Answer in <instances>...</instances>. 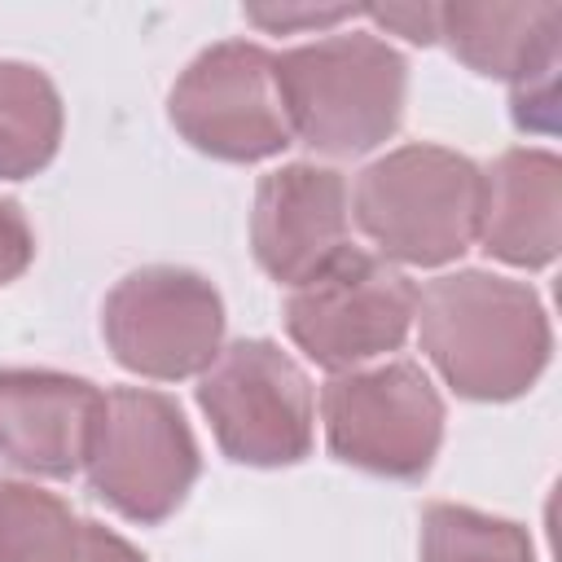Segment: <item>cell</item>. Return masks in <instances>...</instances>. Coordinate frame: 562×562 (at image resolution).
I'll return each instance as SVG.
<instances>
[{
  "label": "cell",
  "mask_w": 562,
  "mask_h": 562,
  "mask_svg": "<svg viewBox=\"0 0 562 562\" xmlns=\"http://www.w3.org/2000/svg\"><path fill=\"white\" fill-rule=\"evenodd\" d=\"M417 334L439 378L474 404L527 395L553 356V329L527 281L457 268L417 290Z\"/></svg>",
  "instance_id": "obj_1"
},
{
  "label": "cell",
  "mask_w": 562,
  "mask_h": 562,
  "mask_svg": "<svg viewBox=\"0 0 562 562\" xmlns=\"http://www.w3.org/2000/svg\"><path fill=\"white\" fill-rule=\"evenodd\" d=\"M277 88L294 140L325 158L386 145L404 119L408 66L373 31H334L277 57Z\"/></svg>",
  "instance_id": "obj_2"
},
{
  "label": "cell",
  "mask_w": 562,
  "mask_h": 562,
  "mask_svg": "<svg viewBox=\"0 0 562 562\" xmlns=\"http://www.w3.org/2000/svg\"><path fill=\"white\" fill-rule=\"evenodd\" d=\"M483 167L448 145H400L373 158L351 189V220L386 263L443 268L479 237Z\"/></svg>",
  "instance_id": "obj_3"
},
{
  "label": "cell",
  "mask_w": 562,
  "mask_h": 562,
  "mask_svg": "<svg viewBox=\"0 0 562 562\" xmlns=\"http://www.w3.org/2000/svg\"><path fill=\"white\" fill-rule=\"evenodd\" d=\"M202 470L198 439L180 404L149 386L101 391L83 479L119 518L158 527L193 492Z\"/></svg>",
  "instance_id": "obj_4"
},
{
  "label": "cell",
  "mask_w": 562,
  "mask_h": 562,
  "mask_svg": "<svg viewBox=\"0 0 562 562\" xmlns=\"http://www.w3.org/2000/svg\"><path fill=\"white\" fill-rule=\"evenodd\" d=\"M198 408L220 452L237 465H299L316 439V395L307 373L272 338H237L198 373Z\"/></svg>",
  "instance_id": "obj_5"
},
{
  "label": "cell",
  "mask_w": 562,
  "mask_h": 562,
  "mask_svg": "<svg viewBox=\"0 0 562 562\" xmlns=\"http://www.w3.org/2000/svg\"><path fill=\"white\" fill-rule=\"evenodd\" d=\"M321 422L334 461L395 483L426 479L443 443V400L413 360L334 373L321 386Z\"/></svg>",
  "instance_id": "obj_6"
},
{
  "label": "cell",
  "mask_w": 562,
  "mask_h": 562,
  "mask_svg": "<svg viewBox=\"0 0 562 562\" xmlns=\"http://www.w3.org/2000/svg\"><path fill=\"white\" fill-rule=\"evenodd\" d=\"M413 316L417 285L408 272L360 246L338 250L285 299L290 342L329 373H351L400 351Z\"/></svg>",
  "instance_id": "obj_7"
},
{
  "label": "cell",
  "mask_w": 562,
  "mask_h": 562,
  "mask_svg": "<svg viewBox=\"0 0 562 562\" xmlns=\"http://www.w3.org/2000/svg\"><path fill=\"white\" fill-rule=\"evenodd\" d=\"M101 338L127 373L184 382L198 378L224 347V299L193 268L145 263L105 294Z\"/></svg>",
  "instance_id": "obj_8"
},
{
  "label": "cell",
  "mask_w": 562,
  "mask_h": 562,
  "mask_svg": "<svg viewBox=\"0 0 562 562\" xmlns=\"http://www.w3.org/2000/svg\"><path fill=\"white\" fill-rule=\"evenodd\" d=\"M167 119L198 154L215 162H263L294 145L277 57L250 40L202 48L167 92Z\"/></svg>",
  "instance_id": "obj_9"
},
{
  "label": "cell",
  "mask_w": 562,
  "mask_h": 562,
  "mask_svg": "<svg viewBox=\"0 0 562 562\" xmlns=\"http://www.w3.org/2000/svg\"><path fill=\"white\" fill-rule=\"evenodd\" d=\"M439 40L474 75L509 83V114L522 132H553L562 4H439Z\"/></svg>",
  "instance_id": "obj_10"
},
{
  "label": "cell",
  "mask_w": 562,
  "mask_h": 562,
  "mask_svg": "<svg viewBox=\"0 0 562 562\" xmlns=\"http://www.w3.org/2000/svg\"><path fill=\"white\" fill-rule=\"evenodd\" d=\"M351 189L342 171L321 162H285L268 171L250 206V250L255 263L277 285H299L321 272L338 250H347Z\"/></svg>",
  "instance_id": "obj_11"
},
{
  "label": "cell",
  "mask_w": 562,
  "mask_h": 562,
  "mask_svg": "<svg viewBox=\"0 0 562 562\" xmlns=\"http://www.w3.org/2000/svg\"><path fill=\"white\" fill-rule=\"evenodd\" d=\"M101 386L57 369H0V465L26 479L83 470Z\"/></svg>",
  "instance_id": "obj_12"
},
{
  "label": "cell",
  "mask_w": 562,
  "mask_h": 562,
  "mask_svg": "<svg viewBox=\"0 0 562 562\" xmlns=\"http://www.w3.org/2000/svg\"><path fill=\"white\" fill-rule=\"evenodd\" d=\"M509 268H549L562 250V162L553 149L514 145L483 167L479 237Z\"/></svg>",
  "instance_id": "obj_13"
},
{
  "label": "cell",
  "mask_w": 562,
  "mask_h": 562,
  "mask_svg": "<svg viewBox=\"0 0 562 562\" xmlns=\"http://www.w3.org/2000/svg\"><path fill=\"white\" fill-rule=\"evenodd\" d=\"M66 132L57 83L31 61H0V180L40 176Z\"/></svg>",
  "instance_id": "obj_14"
},
{
  "label": "cell",
  "mask_w": 562,
  "mask_h": 562,
  "mask_svg": "<svg viewBox=\"0 0 562 562\" xmlns=\"http://www.w3.org/2000/svg\"><path fill=\"white\" fill-rule=\"evenodd\" d=\"M92 518H79L61 496L0 479V562H83Z\"/></svg>",
  "instance_id": "obj_15"
},
{
  "label": "cell",
  "mask_w": 562,
  "mask_h": 562,
  "mask_svg": "<svg viewBox=\"0 0 562 562\" xmlns=\"http://www.w3.org/2000/svg\"><path fill=\"white\" fill-rule=\"evenodd\" d=\"M417 553L422 562H536V544L522 522L452 501L422 509Z\"/></svg>",
  "instance_id": "obj_16"
},
{
  "label": "cell",
  "mask_w": 562,
  "mask_h": 562,
  "mask_svg": "<svg viewBox=\"0 0 562 562\" xmlns=\"http://www.w3.org/2000/svg\"><path fill=\"white\" fill-rule=\"evenodd\" d=\"M373 26L391 31V35H404L408 44H439V4H364V13Z\"/></svg>",
  "instance_id": "obj_17"
},
{
  "label": "cell",
  "mask_w": 562,
  "mask_h": 562,
  "mask_svg": "<svg viewBox=\"0 0 562 562\" xmlns=\"http://www.w3.org/2000/svg\"><path fill=\"white\" fill-rule=\"evenodd\" d=\"M35 259V233L13 198H0V285L18 281Z\"/></svg>",
  "instance_id": "obj_18"
},
{
  "label": "cell",
  "mask_w": 562,
  "mask_h": 562,
  "mask_svg": "<svg viewBox=\"0 0 562 562\" xmlns=\"http://www.w3.org/2000/svg\"><path fill=\"white\" fill-rule=\"evenodd\" d=\"M364 13V4H338V9H259V4H250L246 9V22H255V26H263V31H272V35H285V31H325V26H338V22H351V18H360Z\"/></svg>",
  "instance_id": "obj_19"
},
{
  "label": "cell",
  "mask_w": 562,
  "mask_h": 562,
  "mask_svg": "<svg viewBox=\"0 0 562 562\" xmlns=\"http://www.w3.org/2000/svg\"><path fill=\"white\" fill-rule=\"evenodd\" d=\"M83 562H149L132 540H123L119 531L92 522V540H88V558Z\"/></svg>",
  "instance_id": "obj_20"
}]
</instances>
